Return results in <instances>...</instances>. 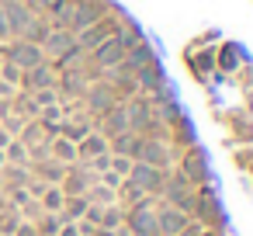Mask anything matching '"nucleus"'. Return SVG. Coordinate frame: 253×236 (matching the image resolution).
Listing matches in <instances>:
<instances>
[{
    "instance_id": "obj_53",
    "label": "nucleus",
    "mask_w": 253,
    "mask_h": 236,
    "mask_svg": "<svg viewBox=\"0 0 253 236\" xmlns=\"http://www.w3.org/2000/svg\"><path fill=\"white\" fill-rule=\"evenodd\" d=\"M0 63H4V59H0Z\"/></svg>"
},
{
    "instance_id": "obj_22",
    "label": "nucleus",
    "mask_w": 253,
    "mask_h": 236,
    "mask_svg": "<svg viewBox=\"0 0 253 236\" xmlns=\"http://www.w3.org/2000/svg\"><path fill=\"white\" fill-rule=\"evenodd\" d=\"M87 194H66V201H63V208H59V219L63 222H80L84 219V212H87Z\"/></svg>"
},
{
    "instance_id": "obj_23",
    "label": "nucleus",
    "mask_w": 253,
    "mask_h": 236,
    "mask_svg": "<svg viewBox=\"0 0 253 236\" xmlns=\"http://www.w3.org/2000/svg\"><path fill=\"white\" fill-rule=\"evenodd\" d=\"M0 177H4V191H7V188H25V184L32 181V167L4 163V167H0Z\"/></svg>"
},
{
    "instance_id": "obj_34",
    "label": "nucleus",
    "mask_w": 253,
    "mask_h": 236,
    "mask_svg": "<svg viewBox=\"0 0 253 236\" xmlns=\"http://www.w3.org/2000/svg\"><path fill=\"white\" fill-rule=\"evenodd\" d=\"M32 101H35V108L42 111V108H49V104H59V91H56V87H42V91H32Z\"/></svg>"
},
{
    "instance_id": "obj_1",
    "label": "nucleus",
    "mask_w": 253,
    "mask_h": 236,
    "mask_svg": "<svg viewBox=\"0 0 253 236\" xmlns=\"http://www.w3.org/2000/svg\"><path fill=\"white\" fill-rule=\"evenodd\" d=\"M191 219H194V222H201L205 229L232 233V229H229L225 205L218 201V191H215V184H201V188H194V208H191Z\"/></svg>"
},
{
    "instance_id": "obj_41",
    "label": "nucleus",
    "mask_w": 253,
    "mask_h": 236,
    "mask_svg": "<svg viewBox=\"0 0 253 236\" xmlns=\"http://www.w3.org/2000/svg\"><path fill=\"white\" fill-rule=\"evenodd\" d=\"M56 236H80V226H77V222H63Z\"/></svg>"
},
{
    "instance_id": "obj_29",
    "label": "nucleus",
    "mask_w": 253,
    "mask_h": 236,
    "mask_svg": "<svg viewBox=\"0 0 253 236\" xmlns=\"http://www.w3.org/2000/svg\"><path fill=\"white\" fill-rule=\"evenodd\" d=\"M4 156H7V163H18V167H28L32 163V153H28V146L21 139H11L4 146Z\"/></svg>"
},
{
    "instance_id": "obj_48",
    "label": "nucleus",
    "mask_w": 253,
    "mask_h": 236,
    "mask_svg": "<svg viewBox=\"0 0 253 236\" xmlns=\"http://www.w3.org/2000/svg\"><path fill=\"white\" fill-rule=\"evenodd\" d=\"M246 115H253V91L246 94Z\"/></svg>"
},
{
    "instance_id": "obj_20",
    "label": "nucleus",
    "mask_w": 253,
    "mask_h": 236,
    "mask_svg": "<svg viewBox=\"0 0 253 236\" xmlns=\"http://www.w3.org/2000/svg\"><path fill=\"white\" fill-rule=\"evenodd\" d=\"M45 146H49V156H52V160L66 163V167H70V163H77V142H70L66 136H52Z\"/></svg>"
},
{
    "instance_id": "obj_27",
    "label": "nucleus",
    "mask_w": 253,
    "mask_h": 236,
    "mask_svg": "<svg viewBox=\"0 0 253 236\" xmlns=\"http://www.w3.org/2000/svg\"><path fill=\"white\" fill-rule=\"evenodd\" d=\"M18 139H21L28 149H35V146L49 142V139H45V132H42V125H39V118H28V122H25V129L18 132Z\"/></svg>"
},
{
    "instance_id": "obj_39",
    "label": "nucleus",
    "mask_w": 253,
    "mask_h": 236,
    "mask_svg": "<svg viewBox=\"0 0 253 236\" xmlns=\"http://www.w3.org/2000/svg\"><path fill=\"white\" fill-rule=\"evenodd\" d=\"M25 188H28V191H32V198H39V194H42V191H45V188H49V184H45V181H42V177H35V174H32V181H28V184H25Z\"/></svg>"
},
{
    "instance_id": "obj_2",
    "label": "nucleus",
    "mask_w": 253,
    "mask_h": 236,
    "mask_svg": "<svg viewBox=\"0 0 253 236\" xmlns=\"http://www.w3.org/2000/svg\"><path fill=\"white\" fill-rule=\"evenodd\" d=\"M184 177H187V184L191 188H201V184H215V177H211V167H208V156H205V149L194 142V146H187V149H180V156H177V163H173Z\"/></svg>"
},
{
    "instance_id": "obj_5",
    "label": "nucleus",
    "mask_w": 253,
    "mask_h": 236,
    "mask_svg": "<svg viewBox=\"0 0 253 236\" xmlns=\"http://www.w3.org/2000/svg\"><path fill=\"white\" fill-rule=\"evenodd\" d=\"M111 11V0H73V14H70V32H84L87 25L101 21Z\"/></svg>"
},
{
    "instance_id": "obj_16",
    "label": "nucleus",
    "mask_w": 253,
    "mask_h": 236,
    "mask_svg": "<svg viewBox=\"0 0 253 236\" xmlns=\"http://www.w3.org/2000/svg\"><path fill=\"white\" fill-rule=\"evenodd\" d=\"M101 153H108V139H104L97 129H90V132L77 142V163H87V160H94V156H101Z\"/></svg>"
},
{
    "instance_id": "obj_7",
    "label": "nucleus",
    "mask_w": 253,
    "mask_h": 236,
    "mask_svg": "<svg viewBox=\"0 0 253 236\" xmlns=\"http://www.w3.org/2000/svg\"><path fill=\"white\" fill-rule=\"evenodd\" d=\"M0 11H4V18H7L11 39H25V32H28L32 18H35V11H32L28 0H0Z\"/></svg>"
},
{
    "instance_id": "obj_15",
    "label": "nucleus",
    "mask_w": 253,
    "mask_h": 236,
    "mask_svg": "<svg viewBox=\"0 0 253 236\" xmlns=\"http://www.w3.org/2000/svg\"><path fill=\"white\" fill-rule=\"evenodd\" d=\"M135 84H139V94H156V91L167 84V70H163V63L142 66V70L135 73Z\"/></svg>"
},
{
    "instance_id": "obj_47",
    "label": "nucleus",
    "mask_w": 253,
    "mask_h": 236,
    "mask_svg": "<svg viewBox=\"0 0 253 236\" xmlns=\"http://www.w3.org/2000/svg\"><path fill=\"white\" fill-rule=\"evenodd\" d=\"M7 142H11V136H7V132H4V125H0V149H4V146H7Z\"/></svg>"
},
{
    "instance_id": "obj_52",
    "label": "nucleus",
    "mask_w": 253,
    "mask_h": 236,
    "mask_svg": "<svg viewBox=\"0 0 253 236\" xmlns=\"http://www.w3.org/2000/svg\"><path fill=\"white\" fill-rule=\"evenodd\" d=\"M225 236H236V233H225Z\"/></svg>"
},
{
    "instance_id": "obj_31",
    "label": "nucleus",
    "mask_w": 253,
    "mask_h": 236,
    "mask_svg": "<svg viewBox=\"0 0 253 236\" xmlns=\"http://www.w3.org/2000/svg\"><path fill=\"white\" fill-rule=\"evenodd\" d=\"M101 226L104 229H118V226H125V205H104L101 208Z\"/></svg>"
},
{
    "instance_id": "obj_13",
    "label": "nucleus",
    "mask_w": 253,
    "mask_h": 236,
    "mask_svg": "<svg viewBox=\"0 0 253 236\" xmlns=\"http://www.w3.org/2000/svg\"><path fill=\"white\" fill-rule=\"evenodd\" d=\"M42 87H56V70L49 66V59L39 63V66H32V70H25L18 91H28L32 94V91H42Z\"/></svg>"
},
{
    "instance_id": "obj_32",
    "label": "nucleus",
    "mask_w": 253,
    "mask_h": 236,
    "mask_svg": "<svg viewBox=\"0 0 253 236\" xmlns=\"http://www.w3.org/2000/svg\"><path fill=\"white\" fill-rule=\"evenodd\" d=\"M215 70V52H201V56H191V73L198 80H205L208 73Z\"/></svg>"
},
{
    "instance_id": "obj_51",
    "label": "nucleus",
    "mask_w": 253,
    "mask_h": 236,
    "mask_svg": "<svg viewBox=\"0 0 253 236\" xmlns=\"http://www.w3.org/2000/svg\"><path fill=\"white\" fill-rule=\"evenodd\" d=\"M246 174H253V163H250V170H246Z\"/></svg>"
},
{
    "instance_id": "obj_43",
    "label": "nucleus",
    "mask_w": 253,
    "mask_h": 236,
    "mask_svg": "<svg viewBox=\"0 0 253 236\" xmlns=\"http://www.w3.org/2000/svg\"><path fill=\"white\" fill-rule=\"evenodd\" d=\"M14 94H18V87H14V84L0 80V97H14Z\"/></svg>"
},
{
    "instance_id": "obj_11",
    "label": "nucleus",
    "mask_w": 253,
    "mask_h": 236,
    "mask_svg": "<svg viewBox=\"0 0 253 236\" xmlns=\"http://www.w3.org/2000/svg\"><path fill=\"white\" fill-rule=\"evenodd\" d=\"M125 52H128V49H125V42H122L118 35H111V39H104V42H101L94 52H87V56H90V63H94V66L111 70V66H118V63L125 59Z\"/></svg>"
},
{
    "instance_id": "obj_24",
    "label": "nucleus",
    "mask_w": 253,
    "mask_h": 236,
    "mask_svg": "<svg viewBox=\"0 0 253 236\" xmlns=\"http://www.w3.org/2000/svg\"><path fill=\"white\" fill-rule=\"evenodd\" d=\"M146 198H153V194H146L139 184H132V181H122V184H118V205L135 208V205H142Z\"/></svg>"
},
{
    "instance_id": "obj_25",
    "label": "nucleus",
    "mask_w": 253,
    "mask_h": 236,
    "mask_svg": "<svg viewBox=\"0 0 253 236\" xmlns=\"http://www.w3.org/2000/svg\"><path fill=\"white\" fill-rule=\"evenodd\" d=\"M63 201H66V194H63V188H59V184H49V188L39 194V205H42V212H49V215H59Z\"/></svg>"
},
{
    "instance_id": "obj_4",
    "label": "nucleus",
    "mask_w": 253,
    "mask_h": 236,
    "mask_svg": "<svg viewBox=\"0 0 253 236\" xmlns=\"http://www.w3.org/2000/svg\"><path fill=\"white\" fill-rule=\"evenodd\" d=\"M80 104L97 118V115H104L108 108H115V104H122V97L115 94V87L101 77V80H94V84H87V91H84V97H80Z\"/></svg>"
},
{
    "instance_id": "obj_8",
    "label": "nucleus",
    "mask_w": 253,
    "mask_h": 236,
    "mask_svg": "<svg viewBox=\"0 0 253 236\" xmlns=\"http://www.w3.org/2000/svg\"><path fill=\"white\" fill-rule=\"evenodd\" d=\"M163 177H167V170H156V167H149V163H142V160H132V170H128V177H125V181H132V184H139L146 194L160 198Z\"/></svg>"
},
{
    "instance_id": "obj_49",
    "label": "nucleus",
    "mask_w": 253,
    "mask_h": 236,
    "mask_svg": "<svg viewBox=\"0 0 253 236\" xmlns=\"http://www.w3.org/2000/svg\"><path fill=\"white\" fill-rule=\"evenodd\" d=\"M4 205H7V194H4V191H0V208H4Z\"/></svg>"
},
{
    "instance_id": "obj_36",
    "label": "nucleus",
    "mask_w": 253,
    "mask_h": 236,
    "mask_svg": "<svg viewBox=\"0 0 253 236\" xmlns=\"http://www.w3.org/2000/svg\"><path fill=\"white\" fill-rule=\"evenodd\" d=\"M232 163H236L239 170H250V163H253V146H236V149H232Z\"/></svg>"
},
{
    "instance_id": "obj_50",
    "label": "nucleus",
    "mask_w": 253,
    "mask_h": 236,
    "mask_svg": "<svg viewBox=\"0 0 253 236\" xmlns=\"http://www.w3.org/2000/svg\"><path fill=\"white\" fill-rule=\"evenodd\" d=\"M4 163H7V156H4V149H0V167H4Z\"/></svg>"
},
{
    "instance_id": "obj_10",
    "label": "nucleus",
    "mask_w": 253,
    "mask_h": 236,
    "mask_svg": "<svg viewBox=\"0 0 253 236\" xmlns=\"http://www.w3.org/2000/svg\"><path fill=\"white\" fill-rule=\"evenodd\" d=\"M94 129L111 142L115 136H122V132H128V115H125V101L122 104H115V108H108L104 115H97L94 118Z\"/></svg>"
},
{
    "instance_id": "obj_19",
    "label": "nucleus",
    "mask_w": 253,
    "mask_h": 236,
    "mask_svg": "<svg viewBox=\"0 0 253 236\" xmlns=\"http://www.w3.org/2000/svg\"><path fill=\"white\" fill-rule=\"evenodd\" d=\"M108 149H111V153H118V156H128V160H139L142 136H135V132H122V136H115V139L108 142Z\"/></svg>"
},
{
    "instance_id": "obj_37",
    "label": "nucleus",
    "mask_w": 253,
    "mask_h": 236,
    "mask_svg": "<svg viewBox=\"0 0 253 236\" xmlns=\"http://www.w3.org/2000/svg\"><path fill=\"white\" fill-rule=\"evenodd\" d=\"M21 73H25V70H18V66H14V63H7V59L0 63V80H7V84L21 87Z\"/></svg>"
},
{
    "instance_id": "obj_35",
    "label": "nucleus",
    "mask_w": 253,
    "mask_h": 236,
    "mask_svg": "<svg viewBox=\"0 0 253 236\" xmlns=\"http://www.w3.org/2000/svg\"><path fill=\"white\" fill-rule=\"evenodd\" d=\"M4 194H7V201H11L14 208H25V205L32 201V191H28V188H7Z\"/></svg>"
},
{
    "instance_id": "obj_38",
    "label": "nucleus",
    "mask_w": 253,
    "mask_h": 236,
    "mask_svg": "<svg viewBox=\"0 0 253 236\" xmlns=\"http://www.w3.org/2000/svg\"><path fill=\"white\" fill-rule=\"evenodd\" d=\"M108 170H115L118 177H128V170H132V160L128 156H118V153H111V167Z\"/></svg>"
},
{
    "instance_id": "obj_21",
    "label": "nucleus",
    "mask_w": 253,
    "mask_h": 236,
    "mask_svg": "<svg viewBox=\"0 0 253 236\" xmlns=\"http://www.w3.org/2000/svg\"><path fill=\"white\" fill-rule=\"evenodd\" d=\"M243 52H239V46H232V42H225L222 49H218V56H215V70H222V73H236L243 63Z\"/></svg>"
},
{
    "instance_id": "obj_42",
    "label": "nucleus",
    "mask_w": 253,
    "mask_h": 236,
    "mask_svg": "<svg viewBox=\"0 0 253 236\" xmlns=\"http://www.w3.org/2000/svg\"><path fill=\"white\" fill-rule=\"evenodd\" d=\"M177 236H201V222H194V219H191V222H187V229H180Z\"/></svg>"
},
{
    "instance_id": "obj_9",
    "label": "nucleus",
    "mask_w": 253,
    "mask_h": 236,
    "mask_svg": "<svg viewBox=\"0 0 253 236\" xmlns=\"http://www.w3.org/2000/svg\"><path fill=\"white\" fill-rule=\"evenodd\" d=\"M187 222H191L187 212H180V208L156 198V229H160V236H177L180 229H187Z\"/></svg>"
},
{
    "instance_id": "obj_14",
    "label": "nucleus",
    "mask_w": 253,
    "mask_h": 236,
    "mask_svg": "<svg viewBox=\"0 0 253 236\" xmlns=\"http://www.w3.org/2000/svg\"><path fill=\"white\" fill-rule=\"evenodd\" d=\"M77 46V35L70 32V28H52L49 35H45V42H42V52H45V59H59L63 52H70Z\"/></svg>"
},
{
    "instance_id": "obj_6",
    "label": "nucleus",
    "mask_w": 253,
    "mask_h": 236,
    "mask_svg": "<svg viewBox=\"0 0 253 236\" xmlns=\"http://www.w3.org/2000/svg\"><path fill=\"white\" fill-rule=\"evenodd\" d=\"M177 156H180V149H173L167 139H142V149H139L142 163H149L156 170H170L177 163Z\"/></svg>"
},
{
    "instance_id": "obj_40",
    "label": "nucleus",
    "mask_w": 253,
    "mask_h": 236,
    "mask_svg": "<svg viewBox=\"0 0 253 236\" xmlns=\"http://www.w3.org/2000/svg\"><path fill=\"white\" fill-rule=\"evenodd\" d=\"M14 236H39V233H35V222H25V219H21L18 229H14Z\"/></svg>"
},
{
    "instance_id": "obj_30",
    "label": "nucleus",
    "mask_w": 253,
    "mask_h": 236,
    "mask_svg": "<svg viewBox=\"0 0 253 236\" xmlns=\"http://www.w3.org/2000/svg\"><path fill=\"white\" fill-rule=\"evenodd\" d=\"M18 222H21V212H18L11 201H7L4 208H0V236H14Z\"/></svg>"
},
{
    "instance_id": "obj_3",
    "label": "nucleus",
    "mask_w": 253,
    "mask_h": 236,
    "mask_svg": "<svg viewBox=\"0 0 253 236\" xmlns=\"http://www.w3.org/2000/svg\"><path fill=\"white\" fill-rule=\"evenodd\" d=\"M125 229L128 236H160L156 229V198H146L135 208H125Z\"/></svg>"
},
{
    "instance_id": "obj_44",
    "label": "nucleus",
    "mask_w": 253,
    "mask_h": 236,
    "mask_svg": "<svg viewBox=\"0 0 253 236\" xmlns=\"http://www.w3.org/2000/svg\"><path fill=\"white\" fill-rule=\"evenodd\" d=\"M11 39V32H7V18H4V11H0V42H7Z\"/></svg>"
},
{
    "instance_id": "obj_26",
    "label": "nucleus",
    "mask_w": 253,
    "mask_h": 236,
    "mask_svg": "<svg viewBox=\"0 0 253 236\" xmlns=\"http://www.w3.org/2000/svg\"><path fill=\"white\" fill-rule=\"evenodd\" d=\"M87 201L104 208V205H115V201H118V191H115V188H108V184H101V181H94V184L87 188Z\"/></svg>"
},
{
    "instance_id": "obj_17",
    "label": "nucleus",
    "mask_w": 253,
    "mask_h": 236,
    "mask_svg": "<svg viewBox=\"0 0 253 236\" xmlns=\"http://www.w3.org/2000/svg\"><path fill=\"white\" fill-rule=\"evenodd\" d=\"M225 118H229V125H232V142H236V146H253V115H246V111H229Z\"/></svg>"
},
{
    "instance_id": "obj_45",
    "label": "nucleus",
    "mask_w": 253,
    "mask_h": 236,
    "mask_svg": "<svg viewBox=\"0 0 253 236\" xmlns=\"http://www.w3.org/2000/svg\"><path fill=\"white\" fill-rule=\"evenodd\" d=\"M11 115V97H0V122Z\"/></svg>"
},
{
    "instance_id": "obj_28",
    "label": "nucleus",
    "mask_w": 253,
    "mask_h": 236,
    "mask_svg": "<svg viewBox=\"0 0 253 236\" xmlns=\"http://www.w3.org/2000/svg\"><path fill=\"white\" fill-rule=\"evenodd\" d=\"M49 32H52L49 18H45V14H35V18H32V25H28V32H25V39H28V42H35V46H42Z\"/></svg>"
},
{
    "instance_id": "obj_12",
    "label": "nucleus",
    "mask_w": 253,
    "mask_h": 236,
    "mask_svg": "<svg viewBox=\"0 0 253 236\" xmlns=\"http://www.w3.org/2000/svg\"><path fill=\"white\" fill-rule=\"evenodd\" d=\"M97 181V174L87 167V163H70L66 167V177L59 181L63 194H87V188Z\"/></svg>"
},
{
    "instance_id": "obj_46",
    "label": "nucleus",
    "mask_w": 253,
    "mask_h": 236,
    "mask_svg": "<svg viewBox=\"0 0 253 236\" xmlns=\"http://www.w3.org/2000/svg\"><path fill=\"white\" fill-rule=\"evenodd\" d=\"M90 236H115V229H104V226H97V229H94Z\"/></svg>"
},
{
    "instance_id": "obj_33",
    "label": "nucleus",
    "mask_w": 253,
    "mask_h": 236,
    "mask_svg": "<svg viewBox=\"0 0 253 236\" xmlns=\"http://www.w3.org/2000/svg\"><path fill=\"white\" fill-rule=\"evenodd\" d=\"M59 226H63V219H59V215H49V212H42V215L35 219V233H39V236H56Z\"/></svg>"
},
{
    "instance_id": "obj_18",
    "label": "nucleus",
    "mask_w": 253,
    "mask_h": 236,
    "mask_svg": "<svg viewBox=\"0 0 253 236\" xmlns=\"http://www.w3.org/2000/svg\"><path fill=\"white\" fill-rule=\"evenodd\" d=\"M28 167H32V174H35V177H42L45 184H59V181L66 177V163H59V160H52V156L32 160Z\"/></svg>"
}]
</instances>
